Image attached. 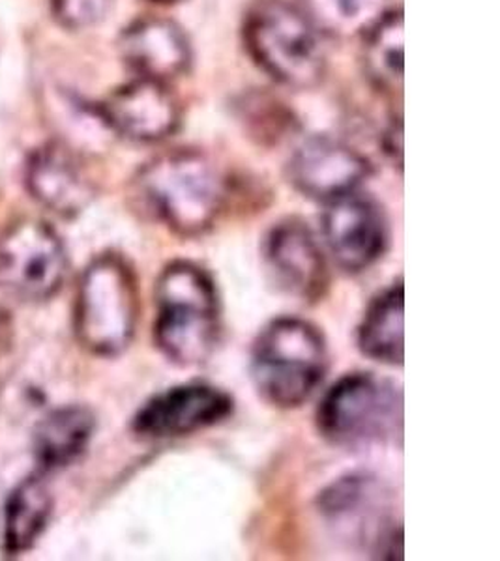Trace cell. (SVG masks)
I'll list each match as a JSON object with an SVG mask.
<instances>
[{"instance_id":"obj_10","label":"cell","mask_w":500,"mask_h":561,"mask_svg":"<svg viewBox=\"0 0 500 561\" xmlns=\"http://www.w3.org/2000/svg\"><path fill=\"white\" fill-rule=\"evenodd\" d=\"M372 173L364 153L332 137H309L291 153L287 174L296 192L306 197L330 203L359 192Z\"/></svg>"},{"instance_id":"obj_8","label":"cell","mask_w":500,"mask_h":561,"mask_svg":"<svg viewBox=\"0 0 500 561\" xmlns=\"http://www.w3.org/2000/svg\"><path fill=\"white\" fill-rule=\"evenodd\" d=\"M235 401L225 389L206 382L179 383L150 397L132 421L143 440H169L200 433L231 417Z\"/></svg>"},{"instance_id":"obj_16","label":"cell","mask_w":500,"mask_h":561,"mask_svg":"<svg viewBox=\"0 0 500 561\" xmlns=\"http://www.w3.org/2000/svg\"><path fill=\"white\" fill-rule=\"evenodd\" d=\"M96 420L89 409L68 407L47 415L34 433V455L44 470L70 466L92 440Z\"/></svg>"},{"instance_id":"obj_11","label":"cell","mask_w":500,"mask_h":561,"mask_svg":"<svg viewBox=\"0 0 500 561\" xmlns=\"http://www.w3.org/2000/svg\"><path fill=\"white\" fill-rule=\"evenodd\" d=\"M263 259L277 288L296 300L317 301L327 293V259L314 230L300 219H283L269 230Z\"/></svg>"},{"instance_id":"obj_13","label":"cell","mask_w":500,"mask_h":561,"mask_svg":"<svg viewBox=\"0 0 500 561\" xmlns=\"http://www.w3.org/2000/svg\"><path fill=\"white\" fill-rule=\"evenodd\" d=\"M121 55L129 70L141 79L167 83L186 73L192 65V45L177 23L161 18L135 21L121 36Z\"/></svg>"},{"instance_id":"obj_15","label":"cell","mask_w":500,"mask_h":561,"mask_svg":"<svg viewBox=\"0 0 500 561\" xmlns=\"http://www.w3.org/2000/svg\"><path fill=\"white\" fill-rule=\"evenodd\" d=\"M404 280L391 283L373 298L359 328V348L378 364L404 365L405 359Z\"/></svg>"},{"instance_id":"obj_3","label":"cell","mask_w":500,"mask_h":561,"mask_svg":"<svg viewBox=\"0 0 500 561\" xmlns=\"http://www.w3.org/2000/svg\"><path fill=\"white\" fill-rule=\"evenodd\" d=\"M246 49L266 76L289 89H311L327 70L322 28L293 0H255L246 13Z\"/></svg>"},{"instance_id":"obj_14","label":"cell","mask_w":500,"mask_h":561,"mask_svg":"<svg viewBox=\"0 0 500 561\" xmlns=\"http://www.w3.org/2000/svg\"><path fill=\"white\" fill-rule=\"evenodd\" d=\"M29 192L58 216L73 217L94 197V184L70 148L52 142L33 153L26 167Z\"/></svg>"},{"instance_id":"obj_17","label":"cell","mask_w":500,"mask_h":561,"mask_svg":"<svg viewBox=\"0 0 500 561\" xmlns=\"http://www.w3.org/2000/svg\"><path fill=\"white\" fill-rule=\"evenodd\" d=\"M52 510V494L39 478L25 479L12 492L4 518V549L8 554H21L33 547L44 531Z\"/></svg>"},{"instance_id":"obj_6","label":"cell","mask_w":500,"mask_h":561,"mask_svg":"<svg viewBox=\"0 0 500 561\" xmlns=\"http://www.w3.org/2000/svg\"><path fill=\"white\" fill-rule=\"evenodd\" d=\"M139 319L134 270L123 256H98L84 270L76 298L79 343L98 356H118L128 348Z\"/></svg>"},{"instance_id":"obj_19","label":"cell","mask_w":500,"mask_h":561,"mask_svg":"<svg viewBox=\"0 0 500 561\" xmlns=\"http://www.w3.org/2000/svg\"><path fill=\"white\" fill-rule=\"evenodd\" d=\"M306 10L317 25L332 31H366L383 15L380 0H308Z\"/></svg>"},{"instance_id":"obj_9","label":"cell","mask_w":500,"mask_h":561,"mask_svg":"<svg viewBox=\"0 0 500 561\" xmlns=\"http://www.w3.org/2000/svg\"><path fill=\"white\" fill-rule=\"evenodd\" d=\"M321 224L328 251L346 274L372 268L385 255L390 232L377 201L359 192L333 198L327 203Z\"/></svg>"},{"instance_id":"obj_2","label":"cell","mask_w":500,"mask_h":561,"mask_svg":"<svg viewBox=\"0 0 500 561\" xmlns=\"http://www.w3.org/2000/svg\"><path fill=\"white\" fill-rule=\"evenodd\" d=\"M221 332V307L212 275L197 264L174 261L156 285L155 341L182 367L205 364Z\"/></svg>"},{"instance_id":"obj_1","label":"cell","mask_w":500,"mask_h":561,"mask_svg":"<svg viewBox=\"0 0 500 561\" xmlns=\"http://www.w3.org/2000/svg\"><path fill=\"white\" fill-rule=\"evenodd\" d=\"M143 210L174 234L195 238L218 224L229 197L221 169L197 150L161 153L135 179Z\"/></svg>"},{"instance_id":"obj_22","label":"cell","mask_w":500,"mask_h":561,"mask_svg":"<svg viewBox=\"0 0 500 561\" xmlns=\"http://www.w3.org/2000/svg\"><path fill=\"white\" fill-rule=\"evenodd\" d=\"M155 2H177V0H155Z\"/></svg>"},{"instance_id":"obj_4","label":"cell","mask_w":500,"mask_h":561,"mask_svg":"<svg viewBox=\"0 0 500 561\" xmlns=\"http://www.w3.org/2000/svg\"><path fill=\"white\" fill-rule=\"evenodd\" d=\"M251 380L257 393L276 409H296L321 386L328 370V346L308 320H272L251 348Z\"/></svg>"},{"instance_id":"obj_7","label":"cell","mask_w":500,"mask_h":561,"mask_svg":"<svg viewBox=\"0 0 500 561\" xmlns=\"http://www.w3.org/2000/svg\"><path fill=\"white\" fill-rule=\"evenodd\" d=\"M68 270L57 232L42 221H21L0 237V288L21 300H47Z\"/></svg>"},{"instance_id":"obj_21","label":"cell","mask_w":500,"mask_h":561,"mask_svg":"<svg viewBox=\"0 0 500 561\" xmlns=\"http://www.w3.org/2000/svg\"><path fill=\"white\" fill-rule=\"evenodd\" d=\"M386 152L390 153L391 161L398 163V167L404 165V128H401V121L394 118L390 128L386 131Z\"/></svg>"},{"instance_id":"obj_12","label":"cell","mask_w":500,"mask_h":561,"mask_svg":"<svg viewBox=\"0 0 500 561\" xmlns=\"http://www.w3.org/2000/svg\"><path fill=\"white\" fill-rule=\"evenodd\" d=\"M98 115L115 134L135 142H158L180 126V103L167 83L137 77L116 89L98 107Z\"/></svg>"},{"instance_id":"obj_5","label":"cell","mask_w":500,"mask_h":561,"mask_svg":"<svg viewBox=\"0 0 500 561\" xmlns=\"http://www.w3.org/2000/svg\"><path fill=\"white\" fill-rule=\"evenodd\" d=\"M317 428L349 451L396 442L404 434V393L388 378L349 373L319 402Z\"/></svg>"},{"instance_id":"obj_18","label":"cell","mask_w":500,"mask_h":561,"mask_svg":"<svg viewBox=\"0 0 500 561\" xmlns=\"http://www.w3.org/2000/svg\"><path fill=\"white\" fill-rule=\"evenodd\" d=\"M364 65L378 89L396 90L404 83V13L386 12L366 28Z\"/></svg>"},{"instance_id":"obj_20","label":"cell","mask_w":500,"mask_h":561,"mask_svg":"<svg viewBox=\"0 0 500 561\" xmlns=\"http://www.w3.org/2000/svg\"><path fill=\"white\" fill-rule=\"evenodd\" d=\"M113 0H52L55 20L71 31H83L107 18Z\"/></svg>"}]
</instances>
